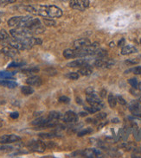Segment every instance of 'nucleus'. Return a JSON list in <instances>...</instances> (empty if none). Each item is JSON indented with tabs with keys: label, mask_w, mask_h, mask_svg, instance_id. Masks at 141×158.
Here are the masks:
<instances>
[{
	"label": "nucleus",
	"mask_w": 141,
	"mask_h": 158,
	"mask_svg": "<svg viewBox=\"0 0 141 158\" xmlns=\"http://www.w3.org/2000/svg\"><path fill=\"white\" fill-rule=\"evenodd\" d=\"M35 7L37 16L49 18H58L62 16V11L55 5H37Z\"/></svg>",
	"instance_id": "1"
},
{
	"label": "nucleus",
	"mask_w": 141,
	"mask_h": 158,
	"mask_svg": "<svg viewBox=\"0 0 141 158\" xmlns=\"http://www.w3.org/2000/svg\"><path fill=\"white\" fill-rule=\"evenodd\" d=\"M10 34L13 38L16 39H24L27 37H30L33 36L32 31L28 28H16L10 30Z\"/></svg>",
	"instance_id": "2"
},
{
	"label": "nucleus",
	"mask_w": 141,
	"mask_h": 158,
	"mask_svg": "<svg viewBox=\"0 0 141 158\" xmlns=\"http://www.w3.org/2000/svg\"><path fill=\"white\" fill-rule=\"evenodd\" d=\"M32 18V16H13L8 21V25L10 27H16V28H23L26 26L27 23Z\"/></svg>",
	"instance_id": "3"
},
{
	"label": "nucleus",
	"mask_w": 141,
	"mask_h": 158,
	"mask_svg": "<svg viewBox=\"0 0 141 158\" xmlns=\"http://www.w3.org/2000/svg\"><path fill=\"white\" fill-rule=\"evenodd\" d=\"M28 147L29 149L34 151V152L38 153H43L45 151L46 149V143L43 141H39V140H35V141H31L28 143Z\"/></svg>",
	"instance_id": "4"
},
{
	"label": "nucleus",
	"mask_w": 141,
	"mask_h": 158,
	"mask_svg": "<svg viewBox=\"0 0 141 158\" xmlns=\"http://www.w3.org/2000/svg\"><path fill=\"white\" fill-rule=\"evenodd\" d=\"M69 6L74 10L83 11L88 8L89 1L88 0H70Z\"/></svg>",
	"instance_id": "5"
},
{
	"label": "nucleus",
	"mask_w": 141,
	"mask_h": 158,
	"mask_svg": "<svg viewBox=\"0 0 141 158\" xmlns=\"http://www.w3.org/2000/svg\"><path fill=\"white\" fill-rule=\"evenodd\" d=\"M21 141V137L11 134V135H4L0 137V143L2 144H8V143H13V142H17Z\"/></svg>",
	"instance_id": "6"
},
{
	"label": "nucleus",
	"mask_w": 141,
	"mask_h": 158,
	"mask_svg": "<svg viewBox=\"0 0 141 158\" xmlns=\"http://www.w3.org/2000/svg\"><path fill=\"white\" fill-rule=\"evenodd\" d=\"M0 53L3 55L6 56V57L13 58V57H15L16 54H18V50L16 48H15V47L10 46V45H5V46H4L3 48L0 50Z\"/></svg>",
	"instance_id": "7"
},
{
	"label": "nucleus",
	"mask_w": 141,
	"mask_h": 158,
	"mask_svg": "<svg viewBox=\"0 0 141 158\" xmlns=\"http://www.w3.org/2000/svg\"><path fill=\"white\" fill-rule=\"evenodd\" d=\"M141 102L139 100H132L129 104V110L133 116L138 115L141 112Z\"/></svg>",
	"instance_id": "8"
},
{
	"label": "nucleus",
	"mask_w": 141,
	"mask_h": 158,
	"mask_svg": "<svg viewBox=\"0 0 141 158\" xmlns=\"http://www.w3.org/2000/svg\"><path fill=\"white\" fill-rule=\"evenodd\" d=\"M114 61L112 60H106L104 58L97 59L94 62L93 65L97 68H109L112 65H114Z\"/></svg>",
	"instance_id": "9"
},
{
	"label": "nucleus",
	"mask_w": 141,
	"mask_h": 158,
	"mask_svg": "<svg viewBox=\"0 0 141 158\" xmlns=\"http://www.w3.org/2000/svg\"><path fill=\"white\" fill-rule=\"evenodd\" d=\"M100 155V151L97 149H86L82 151V156H85V157L88 158H93L97 157L98 156Z\"/></svg>",
	"instance_id": "10"
},
{
	"label": "nucleus",
	"mask_w": 141,
	"mask_h": 158,
	"mask_svg": "<svg viewBox=\"0 0 141 158\" xmlns=\"http://www.w3.org/2000/svg\"><path fill=\"white\" fill-rule=\"evenodd\" d=\"M62 120L66 123H75L78 120V116L74 111H67L62 116Z\"/></svg>",
	"instance_id": "11"
},
{
	"label": "nucleus",
	"mask_w": 141,
	"mask_h": 158,
	"mask_svg": "<svg viewBox=\"0 0 141 158\" xmlns=\"http://www.w3.org/2000/svg\"><path fill=\"white\" fill-rule=\"evenodd\" d=\"M91 42L89 39L87 38H81V39H78L74 42V47L76 48H82V47H85L90 45Z\"/></svg>",
	"instance_id": "12"
},
{
	"label": "nucleus",
	"mask_w": 141,
	"mask_h": 158,
	"mask_svg": "<svg viewBox=\"0 0 141 158\" xmlns=\"http://www.w3.org/2000/svg\"><path fill=\"white\" fill-rule=\"evenodd\" d=\"M87 60L85 59H77L67 64V67L69 68H82L83 66L87 65Z\"/></svg>",
	"instance_id": "13"
},
{
	"label": "nucleus",
	"mask_w": 141,
	"mask_h": 158,
	"mask_svg": "<svg viewBox=\"0 0 141 158\" xmlns=\"http://www.w3.org/2000/svg\"><path fill=\"white\" fill-rule=\"evenodd\" d=\"M131 131H132V128L127 126V125H125L124 128H122V129L119 131L118 139H122L123 141H125V140L128 138V137H129Z\"/></svg>",
	"instance_id": "14"
},
{
	"label": "nucleus",
	"mask_w": 141,
	"mask_h": 158,
	"mask_svg": "<svg viewBox=\"0 0 141 158\" xmlns=\"http://www.w3.org/2000/svg\"><path fill=\"white\" fill-rule=\"evenodd\" d=\"M26 83L32 86H39L42 85V79L39 76H30L26 79Z\"/></svg>",
	"instance_id": "15"
},
{
	"label": "nucleus",
	"mask_w": 141,
	"mask_h": 158,
	"mask_svg": "<svg viewBox=\"0 0 141 158\" xmlns=\"http://www.w3.org/2000/svg\"><path fill=\"white\" fill-rule=\"evenodd\" d=\"M11 38H12V37H10V35L7 33L5 30H0V42L3 45H8V43L11 41Z\"/></svg>",
	"instance_id": "16"
},
{
	"label": "nucleus",
	"mask_w": 141,
	"mask_h": 158,
	"mask_svg": "<svg viewBox=\"0 0 141 158\" xmlns=\"http://www.w3.org/2000/svg\"><path fill=\"white\" fill-rule=\"evenodd\" d=\"M63 56L66 59H72V58H77L78 54H77V49H65L63 51Z\"/></svg>",
	"instance_id": "17"
},
{
	"label": "nucleus",
	"mask_w": 141,
	"mask_h": 158,
	"mask_svg": "<svg viewBox=\"0 0 141 158\" xmlns=\"http://www.w3.org/2000/svg\"><path fill=\"white\" fill-rule=\"evenodd\" d=\"M136 52H137V48L132 45L125 46L121 49V54H123V55H128V54H133V53Z\"/></svg>",
	"instance_id": "18"
},
{
	"label": "nucleus",
	"mask_w": 141,
	"mask_h": 158,
	"mask_svg": "<svg viewBox=\"0 0 141 158\" xmlns=\"http://www.w3.org/2000/svg\"><path fill=\"white\" fill-rule=\"evenodd\" d=\"M0 86H4L7 88H15L17 86V83L13 80H5L3 79L0 80Z\"/></svg>",
	"instance_id": "19"
},
{
	"label": "nucleus",
	"mask_w": 141,
	"mask_h": 158,
	"mask_svg": "<svg viewBox=\"0 0 141 158\" xmlns=\"http://www.w3.org/2000/svg\"><path fill=\"white\" fill-rule=\"evenodd\" d=\"M78 73H80V74H82V75H83V76H89V75L92 74L93 70L89 66L85 65V66H83V67H82L81 68L79 69Z\"/></svg>",
	"instance_id": "20"
},
{
	"label": "nucleus",
	"mask_w": 141,
	"mask_h": 158,
	"mask_svg": "<svg viewBox=\"0 0 141 158\" xmlns=\"http://www.w3.org/2000/svg\"><path fill=\"white\" fill-rule=\"evenodd\" d=\"M132 132L133 134V137L136 139V141H139L141 139L140 137V130H139V127L136 124H132Z\"/></svg>",
	"instance_id": "21"
},
{
	"label": "nucleus",
	"mask_w": 141,
	"mask_h": 158,
	"mask_svg": "<svg viewBox=\"0 0 141 158\" xmlns=\"http://www.w3.org/2000/svg\"><path fill=\"white\" fill-rule=\"evenodd\" d=\"M48 118H49V119H52V120H59L61 118H62V114L58 112V111H51V112H49V115H48Z\"/></svg>",
	"instance_id": "22"
},
{
	"label": "nucleus",
	"mask_w": 141,
	"mask_h": 158,
	"mask_svg": "<svg viewBox=\"0 0 141 158\" xmlns=\"http://www.w3.org/2000/svg\"><path fill=\"white\" fill-rule=\"evenodd\" d=\"M21 92L24 95H31L34 93V89L29 85V86H23L21 88Z\"/></svg>",
	"instance_id": "23"
},
{
	"label": "nucleus",
	"mask_w": 141,
	"mask_h": 158,
	"mask_svg": "<svg viewBox=\"0 0 141 158\" xmlns=\"http://www.w3.org/2000/svg\"><path fill=\"white\" fill-rule=\"evenodd\" d=\"M15 74L16 73H14V72H8V71L0 72V79H10L11 77H13Z\"/></svg>",
	"instance_id": "24"
},
{
	"label": "nucleus",
	"mask_w": 141,
	"mask_h": 158,
	"mask_svg": "<svg viewBox=\"0 0 141 158\" xmlns=\"http://www.w3.org/2000/svg\"><path fill=\"white\" fill-rule=\"evenodd\" d=\"M108 104L111 108H114L116 106V104H117V99L112 93H110L108 95Z\"/></svg>",
	"instance_id": "25"
},
{
	"label": "nucleus",
	"mask_w": 141,
	"mask_h": 158,
	"mask_svg": "<svg viewBox=\"0 0 141 158\" xmlns=\"http://www.w3.org/2000/svg\"><path fill=\"white\" fill-rule=\"evenodd\" d=\"M39 71V68L37 67H32V68H28L23 69L22 73L23 74H33V73H37Z\"/></svg>",
	"instance_id": "26"
},
{
	"label": "nucleus",
	"mask_w": 141,
	"mask_h": 158,
	"mask_svg": "<svg viewBox=\"0 0 141 158\" xmlns=\"http://www.w3.org/2000/svg\"><path fill=\"white\" fill-rule=\"evenodd\" d=\"M44 24L48 27L55 26V24H56L55 21H54L52 18H44Z\"/></svg>",
	"instance_id": "27"
},
{
	"label": "nucleus",
	"mask_w": 141,
	"mask_h": 158,
	"mask_svg": "<svg viewBox=\"0 0 141 158\" xmlns=\"http://www.w3.org/2000/svg\"><path fill=\"white\" fill-rule=\"evenodd\" d=\"M92 132L93 130L91 128H86V129L82 130V131H80V132H78V136H79V137H83V136L88 135V134H90V133H92Z\"/></svg>",
	"instance_id": "28"
},
{
	"label": "nucleus",
	"mask_w": 141,
	"mask_h": 158,
	"mask_svg": "<svg viewBox=\"0 0 141 158\" xmlns=\"http://www.w3.org/2000/svg\"><path fill=\"white\" fill-rule=\"evenodd\" d=\"M93 55H97L98 57H100V58H104L107 55V51L104 50V49H97L94 52Z\"/></svg>",
	"instance_id": "29"
},
{
	"label": "nucleus",
	"mask_w": 141,
	"mask_h": 158,
	"mask_svg": "<svg viewBox=\"0 0 141 158\" xmlns=\"http://www.w3.org/2000/svg\"><path fill=\"white\" fill-rule=\"evenodd\" d=\"M23 65H25V62L21 61V62H18V61H12L11 63L9 64L8 68H19V67H22Z\"/></svg>",
	"instance_id": "30"
},
{
	"label": "nucleus",
	"mask_w": 141,
	"mask_h": 158,
	"mask_svg": "<svg viewBox=\"0 0 141 158\" xmlns=\"http://www.w3.org/2000/svg\"><path fill=\"white\" fill-rule=\"evenodd\" d=\"M79 74L78 73H75V72H72V73H69V74H68L66 75V77L67 78H69V79H79Z\"/></svg>",
	"instance_id": "31"
},
{
	"label": "nucleus",
	"mask_w": 141,
	"mask_h": 158,
	"mask_svg": "<svg viewBox=\"0 0 141 158\" xmlns=\"http://www.w3.org/2000/svg\"><path fill=\"white\" fill-rule=\"evenodd\" d=\"M85 110H86L87 112H89V113H95V112H97V111H100L98 108L94 107V106H93V105H90V106H87V107H85Z\"/></svg>",
	"instance_id": "32"
},
{
	"label": "nucleus",
	"mask_w": 141,
	"mask_h": 158,
	"mask_svg": "<svg viewBox=\"0 0 141 158\" xmlns=\"http://www.w3.org/2000/svg\"><path fill=\"white\" fill-rule=\"evenodd\" d=\"M128 83L132 86V87L133 88H138V85H139V82L136 78H132V79H128Z\"/></svg>",
	"instance_id": "33"
},
{
	"label": "nucleus",
	"mask_w": 141,
	"mask_h": 158,
	"mask_svg": "<svg viewBox=\"0 0 141 158\" xmlns=\"http://www.w3.org/2000/svg\"><path fill=\"white\" fill-rule=\"evenodd\" d=\"M39 137H43V138H52L55 137V134L54 133H43V134H39Z\"/></svg>",
	"instance_id": "34"
},
{
	"label": "nucleus",
	"mask_w": 141,
	"mask_h": 158,
	"mask_svg": "<svg viewBox=\"0 0 141 158\" xmlns=\"http://www.w3.org/2000/svg\"><path fill=\"white\" fill-rule=\"evenodd\" d=\"M70 101V99L69 97H66V96H62L59 98V102L61 103H64V104H69Z\"/></svg>",
	"instance_id": "35"
},
{
	"label": "nucleus",
	"mask_w": 141,
	"mask_h": 158,
	"mask_svg": "<svg viewBox=\"0 0 141 158\" xmlns=\"http://www.w3.org/2000/svg\"><path fill=\"white\" fill-rule=\"evenodd\" d=\"M107 118V114L106 113H104V112H101V113H99L96 115V120H100V121H101V120H103Z\"/></svg>",
	"instance_id": "36"
},
{
	"label": "nucleus",
	"mask_w": 141,
	"mask_h": 158,
	"mask_svg": "<svg viewBox=\"0 0 141 158\" xmlns=\"http://www.w3.org/2000/svg\"><path fill=\"white\" fill-rule=\"evenodd\" d=\"M137 88H133L132 87V89H131V93H132V95H134V96H137V97H139L140 98L141 97V94H140V91L138 89V90H136Z\"/></svg>",
	"instance_id": "37"
},
{
	"label": "nucleus",
	"mask_w": 141,
	"mask_h": 158,
	"mask_svg": "<svg viewBox=\"0 0 141 158\" xmlns=\"http://www.w3.org/2000/svg\"><path fill=\"white\" fill-rule=\"evenodd\" d=\"M116 99H117V101L119 102L120 105H125V104H126V101L125 100V99H123L121 96H119V95H118L117 97H116Z\"/></svg>",
	"instance_id": "38"
},
{
	"label": "nucleus",
	"mask_w": 141,
	"mask_h": 158,
	"mask_svg": "<svg viewBox=\"0 0 141 158\" xmlns=\"http://www.w3.org/2000/svg\"><path fill=\"white\" fill-rule=\"evenodd\" d=\"M131 71L133 72V74H141V66H139V67H136L134 68H132Z\"/></svg>",
	"instance_id": "39"
},
{
	"label": "nucleus",
	"mask_w": 141,
	"mask_h": 158,
	"mask_svg": "<svg viewBox=\"0 0 141 158\" xmlns=\"http://www.w3.org/2000/svg\"><path fill=\"white\" fill-rule=\"evenodd\" d=\"M16 1V0H1V3L5 5H8V4H13Z\"/></svg>",
	"instance_id": "40"
},
{
	"label": "nucleus",
	"mask_w": 141,
	"mask_h": 158,
	"mask_svg": "<svg viewBox=\"0 0 141 158\" xmlns=\"http://www.w3.org/2000/svg\"><path fill=\"white\" fill-rule=\"evenodd\" d=\"M138 62H139V61H138V60H135V59H130V60H128V61H125V63H129L132 64V65H134V64L138 63Z\"/></svg>",
	"instance_id": "41"
},
{
	"label": "nucleus",
	"mask_w": 141,
	"mask_h": 158,
	"mask_svg": "<svg viewBox=\"0 0 141 158\" xmlns=\"http://www.w3.org/2000/svg\"><path fill=\"white\" fill-rule=\"evenodd\" d=\"M10 117H11V118H13V119H16V118H17L19 117V113H18V112H16V111H15V112H12V113L10 114Z\"/></svg>",
	"instance_id": "42"
},
{
	"label": "nucleus",
	"mask_w": 141,
	"mask_h": 158,
	"mask_svg": "<svg viewBox=\"0 0 141 158\" xmlns=\"http://www.w3.org/2000/svg\"><path fill=\"white\" fill-rule=\"evenodd\" d=\"M125 39L124 38H122L121 40H119V42H118V47H122V46H124L125 45Z\"/></svg>",
	"instance_id": "43"
},
{
	"label": "nucleus",
	"mask_w": 141,
	"mask_h": 158,
	"mask_svg": "<svg viewBox=\"0 0 141 158\" xmlns=\"http://www.w3.org/2000/svg\"><path fill=\"white\" fill-rule=\"evenodd\" d=\"M106 93H107L106 90H102V91H100V96H101L102 98L106 97Z\"/></svg>",
	"instance_id": "44"
},
{
	"label": "nucleus",
	"mask_w": 141,
	"mask_h": 158,
	"mask_svg": "<svg viewBox=\"0 0 141 158\" xmlns=\"http://www.w3.org/2000/svg\"><path fill=\"white\" fill-rule=\"evenodd\" d=\"M80 116L81 117L87 116V112H80Z\"/></svg>",
	"instance_id": "45"
},
{
	"label": "nucleus",
	"mask_w": 141,
	"mask_h": 158,
	"mask_svg": "<svg viewBox=\"0 0 141 158\" xmlns=\"http://www.w3.org/2000/svg\"><path fill=\"white\" fill-rule=\"evenodd\" d=\"M76 102H77L78 104H82V101L80 98H76Z\"/></svg>",
	"instance_id": "46"
},
{
	"label": "nucleus",
	"mask_w": 141,
	"mask_h": 158,
	"mask_svg": "<svg viewBox=\"0 0 141 158\" xmlns=\"http://www.w3.org/2000/svg\"><path fill=\"white\" fill-rule=\"evenodd\" d=\"M94 120V122H92L93 124H95L96 122H95V119H93ZM91 121H93V118H88V119H87V123H91Z\"/></svg>",
	"instance_id": "47"
},
{
	"label": "nucleus",
	"mask_w": 141,
	"mask_h": 158,
	"mask_svg": "<svg viewBox=\"0 0 141 158\" xmlns=\"http://www.w3.org/2000/svg\"><path fill=\"white\" fill-rule=\"evenodd\" d=\"M112 122H113V123H119V120L118 118H114V119L112 120Z\"/></svg>",
	"instance_id": "48"
},
{
	"label": "nucleus",
	"mask_w": 141,
	"mask_h": 158,
	"mask_svg": "<svg viewBox=\"0 0 141 158\" xmlns=\"http://www.w3.org/2000/svg\"><path fill=\"white\" fill-rule=\"evenodd\" d=\"M138 89L139 90V91H141V82L140 83H139V85H138Z\"/></svg>",
	"instance_id": "49"
},
{
	"label": "nucleus",
	"mask_w": 141,
	"mask_h": 158,
	"mask_svg": "<svg viewBox=\"0 0 141 158\" xmlns=\"http://www.w3.org/2000/svg\"><path fill=\"white\" fill-rule=\"evenodd\" d=\"M2 125H3V120L0 118V127H2Z\"/></svg>",
	"instance_id": "50"
},
{
	"label": "nucleus",
	"mask_w": 141,
	"mask_h": 158,
	"mask_svg": "<svg viewBox=\"0 0 141 158\" xmlns=\"http://www.w3.org/2000/svg\"><path fill=\"white\" fill-rule=\"evenodd\" d=\"M140 137H141V130H140Z\"/></svg>",
	"instance_id": "51"
},
{
	"label": "nucleus",
	"mask_w": 141,
	"mask_h": 158,
	"mask_svg": "<svg viewBox=\"0 0 141 158\" xmlns=\"http://www.w3.org/2000/svg\"><path fill=\"white\" fill-rule=\"evenodd\" d=\"M140 45H141V39H140Z\"/></svg>",
	"instance_id": "52"
},
{
	"label": "nucleus",
	"mask_w": 141,
	"mask_h": 158,
	"mask_svg": "<svg viewBox=\"0 0 141 158\" xmlns=\"http://www.w3.org/2000/svg\"><path fill=\"white\" fill-rule=\"evenodd\" d=\"M0 23H1V20H0Z\"/></svg>",
	"instance_id": "53"
}]
</instances>
